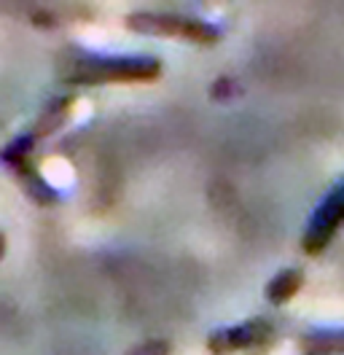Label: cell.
Instances as JSON below:
<instances>
[{
	"instance_id": "1",
	"label": "cell",
	"mask_w": 344,
	"mask_h": 355,
	"mask_svg": "<svg viewBox=\"0 0 344 355\" xmlns=\"http://www.w3.org/2000/svg\"><path fill=\"white\" fill-rule=\"evenodd\" d=\"M162 62L146 54H78L64 62V78L73 84H129V81H156Z\"/></svg>"
},
{
	"instance_id": "2",
	"label": "cell",
	"mask_w": 344,
	"mask_h": 355,
	"mask_svg": "<svg viewBox=\"0 0 344 355\" xmlns=\"http://www.w3.org/2000/svg\"><path fill=\"white\" fill-rule=\"evenodd\" d=\"M127 27L146 35H167V38H183L202 46H213L221 41V30L215 24L186 17V14H162V11H135L127 17Z\"/></svg>"
},
{
	"instance_id": "3",
	"label": "cell",
	"mask_w": 344,
	"mask_h": 355,
	"mask_svg": "<svg viewBox=\"0 0 344 355\" xmlns=\"http://www.w3.org/2000/svg\"><path fill=\"white\" fill-rule=\"evenodd\" d=\"M344 223V183H339L325 200L318 205L315 216L307 223V232L301 237V248L309 256L322 253L328 243L334 240V234L339 232V226Z\"/></svg>"
},
{
	"instance_id": "4",
	"label": "cell",
	"mask_w": 344,
	"mask_h": 355,
	"mask_svg": "<svg viewBox=\"0 0 344 355\" xmlns=\"http://www.w3.org/2000/svg\"><path fill=\"white\" fill-rule=\"evenodd\" d=\"M272 336V326L266 320H250L242 326H232V329H218L207 336V350L213 355H229L237 350H248V347H258Z\"/></svg>"
},
{
	"instance_id": "5",
	"label": "cell",
	"mask_w": 344,
	"mask_h": 355,
	"mask_svg": "<svg viewBox=\"0 0 344 355\" xmlns=\"http://www.w3.org/2000/svg\"><path fill=\"white\" fill-rule=\"evenodd\" d=\"M304 355H344V329H318L301 336Z\"/></svg>"
},
{
	"instance_id": "6",
	"label": "cell",
	"mask_w": 344,
	"mask_h": 355,
	"mask_svg": "<svg viewBox=\"0 0 344 355\" xmlns=\"http://www.w3.org/2000/svg\"><path fill=\"white\" fill-rule=\"evenodd\" d=\"M304 286V272L301 269H282L280 275H275L272 280H269V286H266V299L272 302V304H285V302H291L299 288Z\"/></svg>"
},
{
	"instance_id": "7",
	"label": "cell",
	"mask_w": 344,
	"mask_h": 355,
	"mask_svg": "<svg viewBox=\"0 0 344 355\" xmlns=\"http://www.w3.org/2000/svg\"><path fill=\"white\" fill-rule=\"evenodd\" d=\"M127 355H170V345L164 339H148V342L137 345L135 350H129Z\"/></svg>"
}]
</instances>
